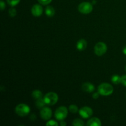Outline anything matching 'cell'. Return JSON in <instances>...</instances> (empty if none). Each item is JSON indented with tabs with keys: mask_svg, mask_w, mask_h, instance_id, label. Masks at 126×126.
I'll return each instance as SVG.
<instances>
[{
	"mask_svg": "<svg viewBox=\"0 0 126 126\" xmlns=\"http://www.w3.org/2000/svg\"><path fill=\"white\" fill-rule=\"evenodd\" d=\"M93 10V6L91 2H82L78 6V11L82 14H88Z\"/></svg>",
	"mask_w": 126,
	"mask_h": 126,
	"instance_id": "cell-5",
	"label": "cell"
},
{
	"mask_svg": "<svg viewBox=\"0 0 126 126\" xmlns=\"http://www.w3.org/2000/svg\"><path fill=\"white\" fill-rule=\"evenodd\" d=\"M121 83L126 87V75L121 76Z\"/></svg>",
	"mask_w": 126,
	"mask_h": 126,
	"instance_id": "cell-23",
	"label": "cell"
},
{
	"mask_svg": "<svg viewBox=\"0 0 126 126\" xmlns=\"http://www.w3.org/2000/svg\"><path fill=\"white\" fill-rule=\"evenodd\" d=\"M45 12L47 16L49 17H52L55 14V9H54L52 6H49L46 8Z\"/></svg>",
	"mask_w": 126,
	"mask_h": 126,
	"instance_id": "cell-13",
	"label": "cell"
},
{
	"mask_svg": "<svg viewBox=\"0 0 126 126\" xmlns=\"http://www.w3.org/2000/svg\"><path fill=\"white\" fill-rule=\"evenodd\" d=\"M17 14V11L14 7H11L9 9V15L11 16V17H14L16 16Z\"/></svg>",
	"mask_w": 126,
	"mask_h": 126,
	"instance_id": "cell-19",
	"label": "cell"
},
{
	"mask_svg": "<svg viewBox=\"0 0 126 126\" xmlns=\"http://www.w3.org/2000/svg\"><path fill=\"white\" fill-rule=\"evenodd\" d=\"M52 112L51 109L49 107H43L40 111L41 118L44 120H49L52 116Z\"/></svg>",
	"mask_w": 126,
	"mask_h": 126,
	"instance_id": "cell-8",
	"label": "cell"
},
{
	"mask_svg": "<svg viewBox=\"0 0 126 126\" xmlns=\"http://www.w3.org/2000/svg\"><path fill=\"white\" fill-rule=\"evenodd\" d=\"M82 89L87 93H91L95 90V87L90 82H84L82 85Z\"/></svg>",
	"mask_w": 126,
	"mask_h": 126,
	"instance_id": "cell-10",
	"label": "cell"
},
{
	"mask_svg": "<svg viewBox=\"0 0 126 126\" xmlns=\"http://www.w3.org/2000/svg\"><path fill=\"white\" fill-rule=\"evenodd\" d=\"M32 95L33 98L38 100L39 98H41L42 96H43V94L39 90H34L32 92Z\"/></svg>",
	"mask_w": 126,
	"mask_h": 126,
	"instance_id": "cell-14",
	"label": "cell"
},
{
	"mask_svg": "<svg viewBox=\"0 0 126 126\" xmlns=\"http://www.w3.org/2000/svg\"><path fill=\"white\" fill-rule=\"evenodd\" d=\"M79 114L84 119H87L93 114V110L89 107H83L79 110Z\"/></svg>",
	"mask_w": 126,
	"mask_h": 126,
	"instance_id": "cell-7",
	"label": "cell"
},
{
	"mask_svg": "<svg viewBox=\"0 0 126 126\" xmlns=\"http://www.w3.org/2000/svg\"><path fill=\"white\" fill-rule=\"evenodd\" d=\"M43 98H44L46 105H54L57 102L58 100H59V97H58V95L55 92H50L46 94Z\"/></svg>",
	"mask_w": 126,
	"mask_h": 126,
	"instance_id": "cell-3",
	"label": "cell"
},
{
	"mask_svg": "<svg viewBox=\"0 0 126 126\" xmlns=\"http://www.w3.org/2000/svg\"><path fill=\"white\" fill-rule=\"evenodd\" d=\"M125 70H126V68H125Z\"/></svg>",
	"mask_w": 126,
	"mask_h": 126,
	"instance_id": "cell-28",
	"label": "cell"
},
{
	"mask_svg": "<svg viewBox=\"0 0 126 126\" xmlns=\"http://www.w3.org/2000/svg\"><path fill=\"white\" fill-rule=\"evenodd\" d=\"M7 3L11 6H15L18 4L20 0H7Z\"/></svg>",
	"mask_w": 126,
	"mask_h": 126,
	"instance_id": "cell-20",
	"label": "cell"
},
{
	"mask_svg": "<svg viewBox=\"0 0 126 126\" xmlns=\"http://www.w3.org/2000/svg\"><path fill=\"white\" fill-rule=\"evenodd\" d=\"M107 50V46L103 42H98L94 47L95 54L98 56L104 55Z\"/></svg>",
	"mask_w": 126,
	"mask_h": 126,
	"instance_id": "cell-6",
	"label": "cell"
},
{
	"mask_svg": "<svg viewBox=\"0 0 126 126\" xmlns=\"http://www.w3.org/2000/svg\"><path fill=\"white\" fill-rule=\"evenodd\" d=\"M69 111L71 113H76L78 111V108L76 105H71L69 107Z\"/></svg>",
	"mask_w": 126,
	"mask_h": 126,
	"instance_id": "cell-18",
	"label": "cell"
},
{
	"mask_svg": "<svg viewBox=\"0 0 126 126\" xmlns=\"http://www.w3.org/2000/svg\"><path fill=\"white\" fill-rule=\"evenodd\" d=\"M46 105L45 101H44V98H40L39 99L37 100L36 102V105L37 108H43L44 107V105Z\"/></svg>",
	"mask_w": 126,
	"mask_h": 126,
	"instance_id": "cell-16",
	"label": "cell"
},
{
	"mask_svg": "<svg viewBox=\"0 0 126 126\" xmlns=\"http://www.w3.org/2000/svg\"><path fill=\"white\" fill-rule=\"evenodd\" d=\"M30 111V108L25 103H20L17 105L15 108V112L20 117H25L28 115Z\"/></svg>",
	"mask_w": 126,
	"mask_h": 126,
	"instance_id": "cell-2",
	"label": "cell"
},
{
	"mask_svg": "<svg viewBox=\"0 0 126 126\" xmlns=\"http://www.w3.org/2000/svg\"><path fill=\"white\" fill-rule=\"evenodd\" d=\"M58 125H59V123L54 120H50L46 123V126H57Z\"/></svg>",
	"mask_w": 126,
	"mask_h": 126,
	"instance_id": "cell-21",
	"label": "cell"
},
{
	"mask_svg": "<svg viewBox=\"0 0 126 126\" xmlns=\"http://www.w3.org/2000/svg\"><path fill=\"white\" fill-rule=\"evenodd\" d=\"M86 125L87 126H102V123L98 118H92L89 119Z\"/></svg>",
	"mask_w": 126,
	"mask_h": 126,
	"instance_id": "cell-11",
	"label": "cell"
},
{
	"mask_svg": "<svg viewBox=\"0 0 126 126\" xmlns=\"http://www.w3.org/2000/svg\"><path fill=\"white\" fill-rule=\"evenodd\" d=\"M111 81L114 84H118L121 83V77L119 75H113L111 78Z\"/></svg>",
	"mask_w": 126,
	"mask_h": 126,
	"instance_id": "cell-15",
	"label": "cell"
},
{
	"mask_svg": "<svg viewBox=\"0 0 126 126\" xmlns=\"http://www.w3.org/2000/svg\"><path fill=\"white\" fill-rule=\"evenodd\" d=\"M114 91L113 87L108 83H102L98 87V92L103 96H108L112 94Z\"/></svg>",
	"mask_w": 126,
	"mask_h": 126,
	"instance_id": "cell-1",
	"label": "cell"
},
{
	"mask_svg": "<svg viewBox=\"0 0 126 126\" xmlns=\"http://www.w3.org/2000/svg\"><path fill=\"white\" fill-rule=\"evenodd\" d=\"M43 12V9L41 5L34 4L32 8V13L34 17H39Z\"/></svg>",
	"mask_w": 126,
	"mask_h": 126,
	"instance_id": "cell-9",
	"label": "cell"
},
{
	"mask_svg": "<svg viewBox=\"0 0 126 126\" xmlns=\"http://www.w3.org/2000/svg\"><path fill=\"white\" fill-rule=\"evenodd\" d=\"M0 5H1V9L2 10V11L4 9L5 7H6V5H5L4 2L3 1H1V2H0Z\"/></svg>",
	"mask_w": 126,
	"mask_h": 126,
	"instance_id": "cell-25",
	"label": "cell"
},
{
	"mask_svg": "<svg viewBox=\"0 0 126 126\" xmlns=\"http://www.w3.org/2000/svg\"><path fill=\"white\" fill-rule=\"evenodd\" d=\"M72 125L74 126H83L84 125V123L80 119H75L73 121Z\"/></svg>",
	"mask_w": 126,
	"mask_h": 126,
	"instance_id": "cell-17",
	"label": "cell"
},
{
	"mask_svg": "<svg viewBox=\"0 0 126 126\" xmlns=\"http://www.w3.org/2000/svg\"><path fill=\"white\" fill-rule=\"evenodd\" d=\"M38 2L43 5H47L51 2L52 0H38Z\"/></svg>",
	"mask_w": 126,
	"mask_h": 126,
	"instance_id": "cell-22",
	"label": "cell"
},
{
	"mask_svg": "<svg viewBox=\"0 0 126 126\" xmlns=\"http://www.w3.org/2000/svg\"><path fill=\"white\" fill-rule=\"evenodd\" d=\"M87 46V41H86L85 39H81L77 42L76 47H77L78 50L82 51V50H85V49H86Z\"/></svg>",
	"mask_w": 126,
	"mask_h": 126,
	"instance_id": "cell-12",
	"label": "cell"
},
{
	"mask_svg": "<svg viewBox=\"0 0 126 126\" xmlns=\"http://www.w3.org/2000/svg\"><path fill=\"white\" fill-rule=\"evenodd\" d=\"M123 53H124V54H125V55H126V46L125 47H124V48H123Z\"/></svg>",
	"mask_w": 126,
	"mask_h": 126,
	"instance_id": "cell-27",
	"label": "cell"
},
{
	"mask_svg": "<svg viewBox=\"0 0 126 126\" xmlns=\"http://www.w3.org/2000/svg\"><path fill=\"white\" fill-rule=\"evenodd\" d=\"M60 125L61 126H65L66 125V123H65V121H63V120H62V121H60Z\"/></svg>",
	"mask_w": 126,
	"mask_h": 126,
	"instance_id": "cell-26",
	"label": "cell"
},
{
	"mask_svg": "<svg viewBox=\"0 0 126 126\" xmlns=\"http://www.w3.org/2000/svg\"><path fill=\"white\" fill-rule=\"evenodd\" d=\"M99 94H100L98 93V92H94V93L93 94V95H92V97H93V98H94V99H97V98L99 97Z\"/></svg>",
	"mask_w": 126,
	"mask_h": 126,
	"instance_id": "cell-24",
	"label": "cell"
},
{
	"mask_svg": "<svg viewBox=\"0 0 126 126\" xmlns=\"http://www.w3.org/2000/svg\"><path fill=\"white\" fill-rule=\"evenodd\" d=\"M68 113V111L67 108L64 106H61L55 110V117L59 121L64 120L67 116Z\"/></svg>",
	"mask_w": 126,
	"mask_h": 126,
	"instance_id": "cell-4",
	"label": "cell"
}]
</instances>
